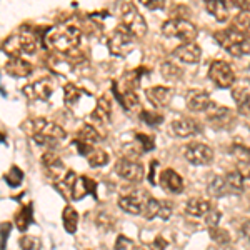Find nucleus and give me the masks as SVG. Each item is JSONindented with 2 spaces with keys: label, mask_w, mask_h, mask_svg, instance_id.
<instances>
[{
  "label": "nucleus",
  "mask_w": 250,
  "mask_h": 250,
  "mask_svg": "<svg viewBox=\"0 0 250 250\" xmlns=\"http://www.w3.org/2000/svg\"><path fill=\"white\" fill-rule=\"evenodd\" d=\"M3 52L12 57H20V54L32 55L37 52L39 48V34L29 29H20L19 34L10 35L9 39L3 42Z\"/></svg>",
  "instance_id": "20e7f679"
},
{
  "label": "nucleus",
  "mask_w": 250,
  "mask_h": 250,
  "mask_svg": "<svg viewBox=\"0 0 250 250\" xmlns=\"http://www.w3.org/2000/svg\"><path fill=\"white\" fill-rule=\"evenodd\" d=\"M230 154L235 159L239 172L242 173V177H247L250 179V148L240 144H233L230 148Z\"/></svg>",
  "instance_id": "aec40b11"
},
{
  "label": "nucleus",
  "mask_w": 250,
  "mask_h": 250,
  "mask_svg": "<svg viewBox=\"0 0 250 250\" xmlns=\"http://www.w3.org/2000/svg\"><path fill=\"white\" fill-rule=\"evenodd\" d=\"M167 245H168V242L164 239V237H155L154 242L150 244V250H165L167 249Z\"/></svg>",
  "instance_id": "49530a36"
},
{
  "label": "nucleus",
  "mask_w": 250,
  "mask_h": 250,
  "mask_svg": "<svg viewBox=\"0 0 250 250\" xmlns=\"http://www.w3.org/2000/svg\"><path fill=\"white\" fill-rule=\"evenodd\" d=\"M114 92H115L117 99H119V102L124 105L125 110L132 112V110H135V108L140 107V99H139V95H137L135 90H122V92H119V90H117V87L114 85Z\"/></svg>",
  "instance_id": "393cba45"
},
{
  "label": "nucleus",
  "mask_w": 250,
  "mask_h": 250,
  "mask_svg": "<svg viewBox=\"0 0 250 250\" xmlns=\"http://www.w3.org/2000/svg\"><path fill=\"white\" fill-rule=\"evenodd\" d=\"M148 102L152 104L155 108H164L172 102V88L164 87V85H155L145 90Z\"/></svg>",
  "instance_id": "6ab92c4d"
},
{
  "label": "nucleus",
  "mask_w": 250,
  "mask_h": 250,
  "mask_svg": "<svg viewBox=\"0 0 250 250\" xmlns=\"http://www.w3.org/2000/svg\"><path fill=\"white\" fill-rule=\"evenodd\" d=\"M172 55L184 63H199L200 59H202V48H200L199 43L188 42V43H182V45L173 48Z\"/></svg>",
  "instance_id": "a211bd4d"
},
{
  "label": "nucleus",
  "mask_w": 250,
  "mask_h": 250,
  "mask_svg": "<svg viewBox=\"0 0 250 250\" xmlns=\"http://www.w3.org/2000/svg\"><path fill=\"white\" fill-rule=\"evenodd\" d=\"M115 172L119 173L120 179H124L125 182L130 184H139L144 180L145 168L140 162H137L134 159H119V162L115 165Z\"/></svg>",
  "instance_id": "1a4fd4ad"
},
{
  "label": "nucleus",
  "mask_w": 250,
  "mask_h": 250,
  "mask_svg": "<svg viewBox=\"0 0 250 250\" xmlns=\"http://www.w3.org/2000/svg\"><path fill=\"white\" fill-rule=\"evenodd\" d=\"M207 119L212 124V127L215 128H227L230 122H233V115L229 107H222L212 102L210 108L207 110Z\"/></svg>",
  "instance_id": "dca6fc26"
},
{
  "label": "nucleus",
  "mask_w": 250,
  "mask_h": 250,
  "mask_svg": "<svg viewBox=\"0 0 250 250\" xmlns=\"http://www.w3.org/2000/svg\"><path fill=\"white\" fill-rule=\"evenodd\" d=\"M232 97L235 100L237 107L244 114H250V90L245 87H235L232 90Z\"/></svg>",
  "instance_id": "cd10ccee"
},
{
  "label": "nucleus",
  "mask_w": 250,
  "mask_h": 250,
  "mask_svg": "<svg viewBox=\"0 0 250 250\" xmlns=\"http://www.w3.org/2000/svg\"><path fill=\"white\" fill-rule=\"evenodd\" d=\"M114 250H144V249L139 247V245H135L134 240H130L128 237L119 235V237H117V240H115Z\"/></svg>",
  "instance_id": "4c0bfd02"
},
{
  "label": "nucleus",
  "mask_w": 250,
  "mask_h": 250,
  "mask_svg": "<svg viewBox=\"0 0 250 250\" xmlns=\"http://www.w3.org/2000/svg\"><path fill=\"white\" fill-rule=\"evenodd\" d=\"M42 165H43V170H45V173L50 177L52 180H54L55 184L62 182V180L65 179V175L68 173L65 164H63L62 160L54 154V152H45V154L42 155Z\"/></svg>",
  "instance_id": "ddd939ff"
},
{
  "label": "nucleus",
  "mask_w": 250,
  "mask_h": 250,
  "mask_svg": "<svg viewBox=\"0 0 250 250\" xmlns=\"http://www.w3.org/2000/svg\"><path fill=\"white\" fill-rule=\"evenodd\" d=\"M212 208H213L212 202H208V200H205V199H200V197L188 199L187 204H185V212L192 217H205Z\"/></svg>",
  "instance_id": "5701e85b"
},
{
  "label": "nucleus",
  "mask_w": 250,
  "mask_h": 250,
  "mask_svg": "<svg viewBox=\"0 0 250 250\" xmlns=\"http://www.w3.org/2000/svg\"><path fill=\"white\" fill-rule=\"evenodd\" d=\"M225 184H227V190H230L233 193H240L244 192L245 188V182H244V177L239 170H232L229 172L227 175L224 177Z\"/></svg>",
  "instance_id": "c756f323"
},
{
  "label": "nucleus",
  "mask_w": 250,
  "mask_h": 250,
  "mask_svg": "<svg viewBox=\"0 0 250 250\" xmlns=\"http://www.w3.org/2000/svg\"><path fill=\"white\" fill-rule=\"evenodd\" d=\"M120 22L122 29H125L134 39H142L147 34V22L144 15L132 2H124L120 7Z\"/></svg>",
  "instance_id": "39448f33"
},
{
  "label": "nucleus",
  "mask_w": 250,
  "mask_h": 250,
  "mask_svg": "<svg viewBox=\"0 0 250 250\" xmlns=\"http://www.w3.org/2000/svg\"><path fill=\"white\" fill-rule=\"evenodd\" d=\"M159 184L165 192L173 193V195H179L184 192V180L173 168H165L160 172Z\"/></svg>",
  "instance_id": "f3484780"
},
{
  "label": "nucleus",
  "mask_w": 250,
  "mask_h": 250,
  "mask_svg": "<svg viewBox=\"0 0 250 250\" xmlns=\"http://www.w3.org/2000/svg\"><path fill=\"white\" fill-rule=\"evenodd\" d=\"M233 23L239 30H242L244 34H247L250 37V10H239L237 12V15L233 17Z\"/></svg>",
  "instance_id": "72a5a7b5"
},
{
  "label": "nucleus",
  "mask_w": 250,
  "mask_h": 250,
  "mask_svg": "<svg viewBox=\"0 0 250 250\" xmlns=\"http://www.w3.org/2000/svg\"><path fill=\"white\" fill-rule=\"evenodd\" d=\"M55 88V83L52 79L43 77L39 80H34V82L27 83L25 87L22 88L23 95L29 100H48Z\"/></svg>",
  "instance_id": "f8f14e48"
},
{
  "label": "nucleus",
  "mask_w": 250,
  "mask_h": 250,
  "mask_svg": "<svg viewBox=\"0 0 250 250\" xmlns=\"http://www.w3.org/2000/svg\"><path fill=\"white\" fill-rule=\"evenodd\" d=\"M80 39H82V34L74 25L48 29V32L45 34L47 45L54 48V50L60 52V54H72L80 45Z\"/></svg>",
  "instance_id": "f03ea898"
},
{
  "label": "nucleus",
  "mask_w": 250,
  "mask_h": 250,
  "mask_svg": "<svg viewBox=\"0 0 250 250\" xmlns=\"http://www.w3.org/2000/svg\"><path fill=\"white\" fill-rule=\"evenodd\" d=\"M32 220H34V215H32V205H23L20 210L15 213V227L19 229L20 232H25L27 229L30 227Z\"/></svg>",
  "instance_id": "c85d7f7f"
},
{
  "label": "nucleus",
  "mask_w": 250,
  "mask_h": 250,
  "mask_svg": "<svg viewBox=\"0 0 250 250\" xmlns=\"http://www.w3.org/2000/svg\"><path fill=\"white\" fill-rule=\"evenodd\" d=\"M27 128H29L30 137L35 140V144L47 148L57 147L65 139V130L60 125L47 119H32L27 124Z\"/></svg>",
  "instance_id": "f257e3e1"
},
{
  "label": "nucleus",
  "mask_w": 250,
  "mask_h": 250,
  "mask_svg": "<svg viewBox=\"0 0 250 250\" xmlns=\"http://www.w3.org/2000/svg\"><path fill=\"white\" fill-rule=\"evenodd\" d=\"M5 72L12 75V77L23 79V77H29L32 72H34V65L22 57H12L5 63Z\"/></svg>",
  "instance_id": "412c9836"
},
{
  "label": "nucleus",
  "mask_w": 250,
  "mask_h": 250,
  "mask_svg": "<svg viewBox=\"0 0 250 250\" xmlns=\"http://www.w3.org/2000/svg\"><path fill=\"white\" fill-rule=\"evenodd\" d=\"M107 45L112 55H115V57H127L134 50L135 43H134V37L125 29L119 27V29H115L108 35Z\"/></svg>",
  "instance_id": "0eeeda50"
},
{
  "label": "nucleus",
  "mask_w": 250,
  "mask_h": 250,
  "mask_svg": "<svg viewBox=\"0 0 250 250\" xmlns=\"http://www.w3.org/2000/svg\"><path fill=\"white\" fill-rule=\"evenodd\" d=\"M172 212H173V207H172V204L168 202V200H160V210H159V217L162 220H168L170 219V215H172Z\"/></svg>",
  "instance_id": "c03bdc74"
},
{
  "label": "nucleus",
  "mask_w": 250,
  "mask_h": 250,
  "mask_svg": "<svg viewBox=\"0 0 250 250\" xmlns=\"http://www.w3.org/2000/svg\"><path fill=\"white\" fill-rule=\"evenodd\" d=\"M240 232H242V235H244V239L250 244V220H245L244 224H242Z\"/></svg>",
  "instance_id": "de8ad7c7"
},
{
  "label": "nucleus",
  "mask_w": 250,
  "mask_h": 250,
  "mask_svg": "<svg viewBox=\"0 0 250 250\" xmlns=\"http://www.w3.org/2000/svg\"><path fill=\"white\" fill-rule=\"evenodd\" d=\"M159 210H160V200L150 197L144 207L142 217H145L147 220H152V219H155V217H159Z\"/></svg>",
  "instance_id": "f704fd0d"
},
{
  "label": "nucleus",
  "mask_w": 250,
  "mask_h": 250,
  "mask_svg": "<svg viewBox=\"0 0 250 250\" xmlns=\"http://www.w3.org/2000/svg\"><path fill=\"white\" fill-rule=\"evenodd\" d=\"M20 250H42V242L34 235H23L19 240Z\"/></svg>",
  "instance_id": "c9c22d12"
},
{
  "label": "nucleus",
  "mask_w": 250,
  "mask_h": 250,
  "mask_svg": "<svg viewBox=\"0 0 250 250\" xmlns=\"http://www.w3.org/2000/svg\"><path fill=\"white\" fill-rule=\"evenodd\" d=\"M170 132L175 137L185 139V137H192L199 132H202V125L190 117H180V119L173 120L170 124Z\"/></svg>",
  "instance_id": "4468645a"
},
{
  "label": "nucleus",
  "mask_w": 250,
  "mask_h": 250,
  "mask_svg": "<svg viewBox=\"0 0 250 250\" xmlns=\"http://www.w3.org/2000/svg\"><path fill=\"white\" fill-rule=\"evenodd\" d=\"M220 219H222V213L217 210V208H212V210L205 215V224H207V227L215 229V227H219Z\"/></svg>",
  "instance_id": "79ce46f5"
},
{
  "label": "nucleus",
  "mask_w": 250,
  "mask_h": 250,
  "mask_svg": "<svg viewBox=\"0 0 250 250\" xmlns=\"http://www.w3.org/2000/svg\"><path fill=\"white\" fill-rule=\"evenodd\" d=\"M185 104H187L188 110L192 112H207L212 105V99L205 90L192 88L185 95Z\"/></svg>",
  "instance_id": "2eb2a0df"
},
{
  "label": "nucleus",
  "mask_w": 250,
  "mask_h": 250,
  "mask_svg": "<svg viewBox=\"0 0 250 250\" xmlns=\"http://www.w3.org/2000/svg\"><path fill=\"white\" fill-rule=\"evenodd\" d=\"M162 34L168 39H177L184 43H188L197 39L199 30L190 20L168 19L162 23Z\"/></svg>",
  "instance_id": "423d86ee"
},
{
  "label": "nucleus",
  "mask_w": 250,
  "mask_h": 250,
  "mask_svg": "<svg viewBox=\"0 0 250 250\" xmlns=\"http://www.w3.org/2000/svg\"><path fill=\"white\" fill-rule=\"evenodd\" d=\"M80 97H82V90H80L75 83H67V85L63 87V102H65L67 105L74 107L80 100Z\"/></svg>",
  "instance_id": "473e14b6"
},
{
  "label": "nucleus",
  "mask_w": 250,
  "mask_h": 250,
  "mask_svg": "<svg viewBox=\"0 0 250 250\" xmlns=\"http://www.w3.org/2000/svg\"><path fill=\"white\" fill-rule=\"evenodd\" d=\"M112 117V100L108 95H102L97 100V105L92 112V119L100 124H108Z\"/></svg>",
  "instance_id": "4be33fe9"
},
{
  "label": "nucleus",
  "mask_w": 250,
  "mask_h": 250,
  "mask_svg": "<svg viewBox=\"0 0 250 250\" xmlns=\"http://www.w3.org/2000/svg\"><path fill=\"white\" fill-rule=\"evenodd\" d=\"M62 220H63V227L68 233H75L79 227V213L75 210L74 207H65L63 208V215H62Z\"/></svg>",
  "instance_id": "2f4dec72"
},
{
  "label": "nucleus",
  "mask_w": 250,
  "mask_h": 250,
  "mask_svg": "<svg viewBox=\"0 0 250 250\" xmlns=\"http://www.w3.org/2000/svg\"><path fill=\"white\" fill-rule=\"evenodd\" d=\"M10 230H12L10 222H3V224L0 225V250H5L7 239H9V235H10Z\"/></svg>",
  "instance_id": "a19ab883"
},
{
  "label": "nucleus",
  "mask_w": 250,
  "mask_h": 250,
  "mask_svg": "<svg viewBox=\"0 0 250 250\" xmlns=\"http://www.w3.org/2000/svg\"><path fill=\"white\" fill-rule=\"evenodd\" d=\"M140 119L145 120V124H150V125H157L164 120V117L157 112H147V110H142L140 112Z\"/></svg>",
  "instance_id": "ea45409f"
},
{
  "label": "nucleus",
  "mask_w": 250,
  "mask_h": 250,
  "mask_svg": "<svg viewBox=\"0 0 250 250\" xmlns=\"http://www.w3.org/2000/svg\"><path fill=\"white\" fill-rule=\"evenodd\" d=\"M213 37L219 42V45L233 57H242L250 52V37L237 27H229V29L215 32Z\"/></svg>",
  "instance_id": "7ed1b4c3"
},
{
  "label": "nucleus",
  "mask_w": 250,
  "mask_h": 250,
  "mask_svg": "<svg viewBox=\"0 0 250 250\" xmlns=\"http://www.w3.org/2000/svg\"><path fill=\"white\" fill-rule=\"evenodd\" d=\"M3 179H5V182L10 185V187H19L20 184L23 182V172L20 170L19 167H12L9 172L5 173V177H3Z\"/></svg>",
  "instance_id": "e433bc0d"
},
{
  "label": "nucleus",
  "mask_w": 250,
  "mask_h": 250,
  "mask_svg": "<svg viewBox=\"0 0 250 250\" xmlns=\"http://www.w3.org/2000/svg\"><path fill=\"white\" fill-rule=\"evenodd\" d=\"M210 235L213 237V240L219 242V244H229V242H230V235H229V232L222 230V229H219V227L210 229Z\"/></svg>",
  "instance_id": "37998d69"
},
{
  "label": "nucleus",
  "mask_w": 250,
  "mask_h": 250,
  "mask_svg": "<svg viewBox=\"0 0 250 250\" xmlns=\"http://www.w3.org/2000/svg\"><path fill=\"white\" fill-rule=\"evenodd\" d=\"M207 190L212 197L219 199V197H224L227 193V184H225V179L222 175H213L210 180H208Z\"/></svg>",
  "instance_id": "7c9ffc66"
},
{
  "label": "nucleus",
  "mask_w": 250,
  "mask_h": 250,
  "mask_svg": "<svg viewBox=\"0 0 250 250\" xmlns=\"http://www.w3.org/2000/svg\"><path fill=\"white\" fill-rule=\"evenodd\" d=\"M160 74L168 82H177L184 75V68L179 63L173 62V60H165L162 65H160Z\"/></svg>",
  "instance_id": "bb28decb"
},
{
  "label": "nucleus",
  "mask_w": 250,
  "mask_h": 250,
  "mask_svg": "<svg viewBox=\"0 0 250 250\" xmlns=\"http://www.w3.org/2000/svg\"><path fill=\"white\" fill-rule=\"evenodd\" d=\"M142 3L148 10H162L165 7V2L162 0H142Z\"/></svg>",
  "instance_id": "a18cd8bd"
},
{
  "label": "nucleus",
  "mask_w": 250,
  "mask_h": 250,
  "mask_svg": "<svg viewBox=\"0 0 250 250\" xmlns=\"http://www.w3.org/2000/svg\"><path fill=\"white\" fill-rule=\"evenodd\" d=\"M208 79L220 88H229L235 82V74L230 63L224 62V60H213L208 68Z\"/></svg>",
  "instance_id": "6e6552de"
},
{
  "label": "nucleus",
  "mask_w": 250,
  "mask_h": 250,
  "mask_svg": "<svg viewBox=\"0 0 250 250\" xmlns=\"http://www.w3.org/2000/svg\"><path fill=\"white\" fill-rule=\"evenodd\" d=\"M205 9H207L208 14L212 15L217 22L224 23L229 20V5L225 2H220V0H213V2H205Z\"/></svg>",
  "instance_id": "b1692460"
},
{
  "label": "nucleus",
  "mask_w": 250,
  "mask_h": 250,
  "mask_svg": "<svg viewBox=\"0 0 250 250\" xmlns=\"http://www.w3.org/2000/svg\"><path fill=\"white\" fill-rule=\"evenodd\" d=\"M102 140V135L99 134V130L90 124H85L77 134V142L85 144V145H95Z\"/></svg>",
  "instance_id": "a878e982"
},
{
  "label": "nucleus",
  "mask_w": 250,
  "mask_h": 250,
  "mask_svg": "<svg viewBox=\"0 0 250 250\" xmlns=\"http://www.w3.org/2000/svg\"><path fill=\"white\" fill-rule=\"evenodd\" d=\"M150 199L147 192L144 190H134L130 193H125L119 199V207L124 212L132 213V215H142L144 207L147 204V200Z\"/></svg>",
  "instance_id": "9b49d317"
},
{
  "label": "nucleus",
  "mask_w": 250,
  "mask_h": 250,
  "mask_svg": "<svg viewBox=\"0 0 250 250\" xmlns=\"http://www.w3.org/2000/svg\"><path fill=\"white\" fill-rule=\"evenodd\" d=\"M184 155L192 165H208L213 162V150L202 142L187 144L184 147Z\"/></svg>",
  "instance_id": "9d476101"
},
{
  "label": "nucleus",
  "mask_w": 250,
  "mask_h": 250,
  "mask_svg": "<svg viewBox=\"0 0 250 250\" xmlns=\"http://www.w3.org/2000/svg\"><path fill=\"white\" fill-rule=\"evenodd\" d=\"M135 139L139 140V145L137 147L140 148L142 152H148V150H152L154 148V137H150V135H145V134H137L135 135Z\"/></svg>",
  "instance_id": "58836bf2"
}]
</instances>
